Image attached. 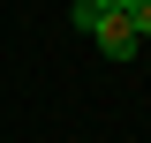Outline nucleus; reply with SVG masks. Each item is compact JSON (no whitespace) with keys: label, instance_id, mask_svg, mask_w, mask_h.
I'll use <instances>...</instances> for the list:
<instances>
[{"label":"nucleus","instance_id":"f257e3e1","mask_svg":"<svg viewBox=\"0 0 151 143\" xmlns=\"http://www.w3.org/2000/svg\"><path fill=\"white\" fill-rule=\"evenodd\" d=\"M91 38H98V53H106V60H136V45H144V38L129 30V15H98Z\"/></svg>","mask_w":151,"mask_h":143},{"label":"nucleus","instance_id":"f03ea898","mask_svg":"<svg viewBox=\"0 0 151 143\" xmlns=\"http://www.w3.org/2000/svg\"><path fill=\"white\" fill-rule=\"evenodd\" d=\"M129 8H136V0H76V23H83V30H91L98 15H129Z\"/></svg>","mask_w":151,"mask_h":143},{"label":"nucleus","instance_id":"7ed1b4c3","mask_svg":"<svg viewBox=\"0 0 151 143\" xmlns=\"http://www.w3.org/2000/svg\"><path fill=\"white\" fill-rule=\"evenodd\" d=\"M129 30H136V38H151V0H136V8H129Z\"/></svg>","mask_w":151,"mask_h":143}]
</instances>
